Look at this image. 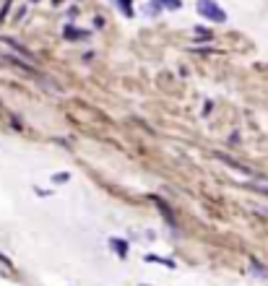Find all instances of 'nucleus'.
Masks as SVG:
<instances>
[{
	"label": "nucleus",
	"instance_id": "nucleus-5",
	"mask_svg": "<svg viewBox=\"0 0 268 286\" xmlns=\"http://www.w3.org/2000/svg\"><path fill=\"white\" fill-rule=\"evenodd\" d=\"M143 260L146 263H159V266H164V268H177V263H174L172 258H161V255H146Z\"/></svg>",
	"mask_w": 268,
	"mask_h": 286
},
{
	"label": "nucleus",
	"instance_id": "nucleus-6",
	"mask_svg": "<svg viewBox=\"0 0 268 286\" xmlns=\"http://www.w3.org/2000/svg\"><path fill=\"white\" fill-rule=\"evenodd\" d=\"M115 5L123 10V16H128V18L135 16V13H133V3H131V0H115Z\"/></svg>",
	"mask_w": 268,
	"mask_h": 286
},
{
	"label": "nucleus",
	"instance_id": "nucleus-4",
	"mask_svg": "<svg viewBox=\"0 0 268 286\" xmlns=\"http://www.w3.org/2000/svg\"><path fill=\"white\" fill-rule=\"evenodd\" d=\"M63 37H65L68 42H78V39H86V37H89V31H86V29H76V26L68 24V26L63 29Z\"/></svg>",
	"mask_w": 268,
	"mask_h": 286
},
{
	"label": "nucleus",
	"instance_id": "nucleus-7",
	"mask_svg": "<svg viewBox=\"0 0 268 286\" xmlns=\"http://www.w3.org/2000/svg\"><path fill=\"white\" fill-rule=\"evenodd\" d=\"M71 180V172H55L52 175V185H65Z\"/></svg>",
	"mask_w": 268,
	"mask_h": 286
},
{
	"label": "nucleus",
	"instance_id": "nucleus-10",
	"mask_svg": "<svg viewBox=\"0 0 268 286\" xmlns=\"http://www.w3.org/2000/svg\"><path fill=\"white\" fill-rule=\"evenodd\" d=\"M195 34H198L201 39H208V37H211V31H206V29H195Z\"/></svg>",
	"mask_w": 268,
	"mask_h": 286
},
{
	"label": "nucleus",
	"instance_id": "nucleus-11",
	"mask_svg": "<svg viewBox=\"0 0 268 286\" xmlns=\"http://www.w3.org/2000/svg\"><path fill=\"white\" fill-rule=\"evenodd\" d=\"M248 188H253L255 192H263V195H268V188H263V185H248Z\"/></svg>",
	"mask_w": 268,
	"mask_h": 286
},
{
	"label": "nucleus",
	"instance_id": "nucleus-9",
	"mask_svg": "<svg viewBox=\"0 0 268 286\" xmlns=\"http://www.w3.org/2000/svg\"><path fill=\"white\" fill-rule=\"evenodd\" d=\"M0 263H3V266H5V268H10V271H13V263H10V260H8V258L3 255V253H0Z\"/></svg>",
	"mask_w": 268,
	"mask_h": 286
},
{
	"label": "nucleus",
	"instance_id": "nucleus-3",
	"mask_svg": "<svg viewBox=\"0 0 268 286\" xmlns=\"http://www.w3.org/2000/svg\"><path fill=\"white\" fill-rule=\"evenodd\" d=\"M151 200L156 203V208L161 211V216H164V219H167V224H169V226H177V219H174V211L169 208V205H167L164 200H161V198H156V195L151 198Z\"/></svg>",
	"mask_w": 268,
	"mask_h": 286
},
{
	"label": "nucleus",
	"instance_id": "nucleus-2",
	"mask_svg": "<svg viewBox=\"0 0 268 286\" xmlns=\"http://www.w3.org/2000/svg\"><path fill=\"white\" fill-rule=\"evenodd\" d=\"M107 247H110L112 253L120 258V260H125V258H128V253H131V247H128V242H125L123 237H110V239H107Z\"/></svg>",
	"mask_w": 268,
	"mask_h": 286
},
{
	"label": "nucleus",
	"instance_id": "nucleus-8",
	"mask_svg": "<svg viewBox=\"0 0 268 286\" xmlns=\"http://www.w3.org/2000/svg\"><path fill=\"white\" fill-rule=\"evenodd\" d=\"M164 8H172V10H177V8H182V0H159Z\"/></svg>",
	"mask_w": 268,
	"mask_h": 286
},
{
	"label": "nucleus",
	"instance_id": "nucleus-1",
	"mask_svg": "<svg viewBox=\"0 0 268 286\" xmlns=\"http://www.w3.org/2000/svg\"><path fill=\"white\" fill-rule=\"evenodd\" d=\"M198 13H201L206 21H214V24H224L227 13L216 0H198Z\"/></svg>",
	"mask_w": 268,
	"mask_h": 286
},
{
	"label": "nucleus",
	"instance_id": "nucleus-12",
	"mask_svg": "<svg viewBox=\"0 0 268 286\" xmlns=\"http://www.w3.org/2000/svg\"><path fill=\"white\" fill-rule=\"evenodd\" d=\"M138 286H146V284H138Z\"/></svg>",
	"mask_w": 268,
	"mask_h": 286
}]
</instances>
